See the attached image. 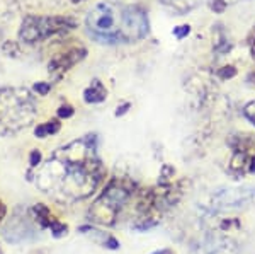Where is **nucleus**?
<instances>
[{"label": "nucleus", "mask_w": 255, "mask_h": 254, "mask_svg": "<svg viewBox=\"0 0 255 254\" xmlns=\"http://www.w3.org/2000/svg\"><path fill=\"white\" fill-rule=\"evenodd\" d=\"M96 138L84 137L53 152L36 171V186L60 203L87 198L104 179Z\"/></svg>", "instance_id": "obj_1"}, {"label": "nucleus", "mask_w": 255, "mask_h": 254, "mask_svg": "<svg viewBox=\"0 0 255 254\" xmlns=\"http://www.w3.org/2000/svg\"><path fill=\"white\" fill-rule=\"evenodd\" d=\"M87 27L101 43H131L148 34V15L136 5L99 3L89 12Z\"/></svg>", "instance_id": "obj_2"}, {"label": "nucleus", "mask_w": 255, "mask_h": 254, "mask_svg": "<svg viewBox=\"0 0 255 254\" xmlns=\"http://www.w3.org/2000/svg\"><path fill=\"white\" fill-rule=\"evenodd\" d=\"M36 118V102L27 89H0V135H14Z\"/></svg>", "instance_id": "obj_3"}, {"label": "nucleus", "mask_w": 255, "mask_h": 254, "mask_svg": "<svg viewBox=\"0 0 255 254\" xmlns=\"http://www.w3.org/2000/svg\"><path fill=\"white\" fill-rule=\"evenodd\" d=\"M129 195L131 190L125 183L113 181L89 210L90 220L101 225H113L116 222V217L119 210H121V207L129 198Z\"/></svg>", "instance_id": "obj_4"}, {"label": "nucleus", "mask_w": 255, "mask_h": 254, "mask_svg": "<svg viewBox=\"0 0 255 254\" xmlns=\"http://www.w3.org/2000/svg\"><path fill=\"white\" fill-rule=\"evenodd\" d=\"M75 27V20L70 17H38V15H27L22 20L19 31V39L24 43H38L48 39L49 36L60 34Z\"/></svg>", "instance_id": "obj_5"}, {"label": "nucleus", "mask_w": 255, "mask_h": 254, "mask_svg": "<svg viewBox=\"0 0 255 254\" xmlns=\"http://www.w3.org/2000/svg\"><path fill=\"white\" fill-rule=\"evenodd\" d=\"M252 193L249 190H238V188H226L213 195V207L226 210V208H238L250 203Z\"/></svg>", "instance_id": "obj_6"}, {"label": "nucleus", "mask_w": 255, "mask_h": 254, "mask_svg": "<svg viewBox=\"0 0 255 254\" xmlns=\"http://www.w3.org/2000/svg\"><path fill=\"white\" fill-rule=\"evenodd\" d=\"M196 254H238V248L228 237L208 236L196 246Z\"/></svg>", "instance_id": "obj_7"}, {"label": "nucleus", "mask_w": 255, "mask_h": 254, "mask_svg": "<svg viewBox=\"0 0 255 254\" xmlns=\"http://www.w3.org/2000/svg\"><path fill=\"white\" fill-rule=\"evenodd\" d=\"M34 234V229L26 217H15V220L5 227V239L9 243H22Z\"/></svg>", "instance_id": "obj_8"}, {"label": "nucleus", "mask_w": 255, "mask_h": 254, "mask_svg": "<svg viewBox=\"0 0 255 254\" xmlns=\"http://www.w3.org/2000/svg\"><path fill=\"white\" fill-rule=\"evenodd\" d=\"M85 55H87V51L84 48H73V50L63 53V55L56 56L53 61H49V72H56V70L60 73L67 72L70 67H73L80 60H84Z\"/></svg>", "instance_id": "obj_9"}, {"label": "nucleus", "mask_w": 255, "mask_h": 254, "mask_svg": "<svg viewBox=\"0 0 255 254\" xmlns=\"http://www.w3.org/2000/svg\"><path fill=\"white\" fill-rule=\"evenodd\" d=\"M106 97H108V91H106L104 84L97 79H94L92 84L84 91V99L89 104H99V102L106 101Z\"/></svg>", "instance_id": "obj_10"}, {"label": "nucleus", "mask_w": 255, "mask_h": 254, "mask_svg": "<svg viewBox=\"0 0 255 254\" xmlns=\"http://www.w3.org/2000/svg\"><path fill=\"white\" fill-rule=\"evenodd\" d=\"M32 214H34V219L38 220L39 227H49L51 225V214H49V208L46 207V205L43 203H38L34 205V208H32Z\"/></svg>", "instance_id": "obj_11"}, {"label": "nucleus", "mask_w": 255, "mask_h": 254, "mask_svg": "<svg viewBox=\"0 0 255 254\" xmlns=\"http://www.w3.org/2000/svg\"><path fill=\"white\" fill-rule=\"evenodd\" d=\"M60 121L58 120H51V121H46L43 125H39L38 128L34 130V135L38 138H46L49 135H55L60 132Z\"/></svg>", "instance_id": "obj_12"}, {"label": "nucleus", "mask_w": 255, "mask_h": 254, "mask_svg": "<svg viewBox=\"0 0 255 254\" xmlns=\"http://www.w3.org/2000/svg\"><path fill=\"white\" fill-rule=\"evenodd\" d=\"M49 229H51V232L55 237H63V236H67V232H68L67 225L61 224V222H56V220H53L51 225H49Z\"/></svg>", "instance_id": "obj_13"}, {"label": "nucleus", "mask_w": 255, "mask_h": 254, "mask_svg": "<svg viewBox=\"0 0 255 254\" xmlns=\"http://www.w3.org/2000/svg\"><path fill=\"white\" fill-rule=\"evenodd\" d=\"M237 75V68L233 67V65H228V67H223L218 70V77H220L221 80H226V79H233V77Z\"/></svg>", "instance_id": "obj_14"}, {"label": "nucleus", "mask_w": 255, "mask_h": 254, "mask_svg": "<svg viewBox=\"0 0 255 254\" xmlns=\"http://www.w3.org/2000/svg\"><path fill=\"white\" fill-rule=\"evenodd\" d=\"M244 114L255 125V101L247 102L245 108H244Z\"/></svg>", "instance_id": "obj_15"}, {"label": "nucleus", "mask_w": 255, "mask_h": 254, "mask_svg": "<svg viewBox=\"0 0 255 254\" xmlns=\"http://www.w3.org/2000/svg\"><path fill=\"white\" fill-rule=\"evenodd\" d=\"M191 32V26H187V24H184V26H179L174 29V36L177 39H184L186 36Z\"/></svg>", "instance_id": "obj_16"}, {"label": "nucleus", "mask_w": 255, "mask_h": 254, "mask_svg": "<svg viewBox=\"0 0 255 254\" xmlns=\"http://www.w3.org/2000/svg\"><path fill=\"white\" fill-rule=\"evenodd\" d=\"M49 89H51V85L46 84V82H38V84L34 85V91L39 94V96H46L49 92Z\"/></svg>", "instance_id": "obj_17"}, {"label": "nucleus", "mask_w": 255, "mask_h": 254, "mask_svg": "<svg viewBox=\"0 0 255 254\" xmlns=\"http://www.w3.org/2000/svg\"><path fill=\"white\" fill-rule=\"evenodd\" d=\"M58 116L60 118H70V116H73V108L70 104H63L58 109Z\"/></svg>", "instance_id": "obj_18"}, {"label": "nucleus", "mask_w": 255, "mask_h": 254, "mask_svg": "<svg viewBox=\"0 0 255 254\" xmlns=\"http://www.w3.org/2000/svg\"><path fill=\"white\" fill-rule=\"evenodd\" d=\"M29 164L32 167H38L41 164V152L39 150H32L31 155H29Z\"/></svg>", "instance_id": "obj_19"}, {"label": "nucleus", "mask_w": 255, "mask_h": 254, "mask_svg": "<svg viewBox=\"0 0 255 254\" xmlns=\"http://www.w3.org/2000/svg\"><path fill=\"white\" fill-rule=\"evenodd\" d=\"M226 5H228V3H226V0H215V2H213V10H215V12H223L226 9Z\"/></svg>", "instance_id": "obj_20"}, {"label": "nucleus", "mask_w": 255, "mask_h": 254, "mask_svg": "<svg viewBox=\"0 0 255 254\" xmlns=\"http://www.w3.org/2000/svg\"><path fill=\"white\" fill-rule=\"evenodd\" d=\"M104 244H106V248H108V249H119V243L114 239V237H108Z\"/></svg>", "instance_id": "obj_21"}, {"label": "nucleus", "mask_w": 255, "mask_h": 254, "mask_svg": "<svg viewBox=\"0 0 255 254\" xmlns=\"http://www.w3.org/2000/svg\"><path fill=\"white\" fill-rule=\"evenodd\" d=\"M249 46H250V53L255 56V27L252 29V32H250V36H249Z\"/></svg>", "instance_id": "obj_22"}, {"label": "nucleus", "mask_w": 255, "mask_h": 254, "mask_svg": "<svg viewBox=\"0 0 255 254\" xmlns=\"http://www.w3.org/2000/svg\"><path fill=\"white\" fill-rule=\"evenodd\" d=\"M129 108H131V104H129V102H125V104L118 106L116 116H123V114H126V113H128V109H129Z\"/></svg>", "instance_id": "obj_23"}, {"label": "nucleus", "mask_w": 255, "mask_h": 254, "mask_svg": "<svg viewBox=\"0 0 255 254\" xmlns=\"http://www.w3.org/2000/svg\"><path fill=\"white\" fill-rule=\"evenodd\" d=\"M7 214V208H5V205L2 203V200H0V222L3 220V217H5Z\"/></svg>", "instance_id": "obj_24"}, {"label": "nucleus", "mask_w": 255, "mask_h": 254, "mask_svg": "<svg viewBox=\"0 0 255 254\" xmlns=\"http://www.w3.org/2000/svg\"><path fill=\"white\" fill-rule=\"evenodd\" d=\"M249 173H255V155L250 159V162H249Z\"/></svg>", "instance_id": "obj_25"}, {"label": "nucleus", "mask_w": 255, "mask_h": 254, "mask_svg": "<svg viewBox=\"0 0 255 254\" xmlns=\"http://www.w3.org/2000/svg\"><path fill=\"white\" fill-rule=\"evenodd\" d=\"M155 254H172V251H168V249H163V251H158V253H155Z\"/></svg>", "instance_id": "obj_26"}, {"label": "nucleus", "mask_w": 255, "mask_h": 254, "mask_svg": "<svg viewBox=\"0 0 255 254\" xmlns=\"http://www.w3.org/2000/svg\"><path fill=\"white\" fill-rule=\"evenodd\" d=\"M73 3H79V2H84V0H72Z\"/></svg>", "instance_id": "obj_27"}, {"label": "nucleus", "mask_w": 255, "mask_h": 254, "mask_svg": "<svg viewBox=\"0 0 255 254\" xmlns=\"http://www.w3.org/2000/svg\"><path fill=\"white\" fill-rule=\"evenodd\" d=\"M0 254H2V251H0Z\"/></svg>", "instance_id": "obj_28"}, {"label": "nucleus", "mask_w": 255, "mask_h": 254, "mask_svg": "<svg viewBox=\"0 0 255 254\" xmlns=\"http://www.w3.org/2000/svg\"><path fill=\"white\" fill-rule=\"evenodd\" d=\"M254 75H255V72H254Z\"/></svg>", "instance_id": "obj_29"}]
</instances>
